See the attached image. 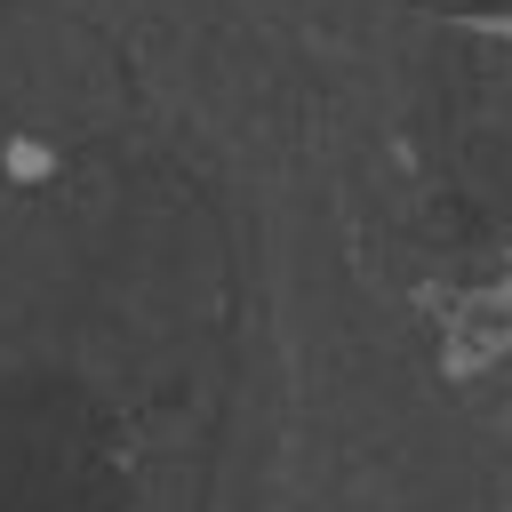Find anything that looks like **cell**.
<instances>
[{"label":"cell","mask_w":512,"mask_h":512,"mask_svg":"<svg viewBox=\"0 0 512 512\" xmlns=\"http://www.w3.org/2000/svg\"><path fill=\"white\" fill-rule=\"evenodd\" d=\"M8 176H48V144H8Z\"/></svg>","instance_id":"obj_1"}]
</instances>
